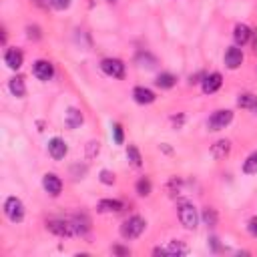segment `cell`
I'll return each instance as SVG.
<instances>
[{"mask_svg":"<svg viewBox=\"0 0 257 257\" xmlns=\"http://www.w3.org/2000/svg\"><path fill=\"white\" fill-rule=\"evenodd\" d=\"M145 227H147V221L139 215H133L120 225V235H122V239H137V237H141Z\"/></svg>","mask_w":257,"mask_h":257,"instance_id":"obj_1","label":"cell"},{"mask_svg":"<svg viewBox=\"0 0 257 257\" xmlns=\"http://www.w3.org/2000/svg\"><path fill=\"white\" fill-rule=\"evenodd\" d=\"M4 213L12 223H20L24 219V205L18 197H8L4 201Z\"/></svg>","mask_w":257,"mask_h":257,"instance_id":"obj_2","label":"cell"},{"mask_svg":"<svg viewBox=\"0 0 257 257\" xmlns=\"http://www.w3.org/2000/svg\"><path fill=\"white\" fill-rule=\"evenodd\" d=\"M46 229L50 233H54L56 237H70V235H74V227H72L70 219H48L46 221Z\"/></svg>","mask_w":257,"mask_h":257,"instance_id":"obj_3","label":"cell"},{"mask_svg":"<svg viewBox=\"0 0 257 257\" xmlns=\"http://www.w3.org/2000/svg\"><path fill=\"white\" fill-rule=\"evenodd\" d=\"M231 120H233V112L227 110V108H221V110H215V112L209 116L207 126H209V131H221V128H225Z\"/></svg>","mask_w":257,"mask_h":257,"instance_id":"obj_4","label":"cell"},{"mask_svg":"<svg viewBox=\"0 0 257 257\" xmlns=\"http://www.w3.org/2000/svg\"><path fill=\"white\" fill-rule=\"evenodd\" d=\"M179 221L185 229H195L197 227V221H199V215H197V209L189 203H183L179 207Z\"/></svg>","mask_w":257,"mask_h":257,"instance_id":"obj_5","label":"cell"},{"mask_svg":"<svg viewBox=\"0 0 257 257\" xmlns=\"http://www.w3.org/2000/svg\"><path fill=\"white\" fill-rule=\"evenodd\" d=\"M100 70H102L104 74L112 76V78H122V76H124V64H122V60H118V58H104V60L100 62Z\"/></svg>","mask_w":257,"mask_h":257,"instance_id":"obj_6","label":"cell"},{"mask_svg":"<svg viewBox=\"0 0 257 257\" xmlns=\"http://www.w3.org/2000/svg\"><path fill=\"white\" fill-rule=\"evenodd\" d=\"M32 72H34V76L38 80H44L46 82V80H50L54 76V66L48 60H36L34 66H32Z\"/></svg>","mask_w":257,"mask_h":257,"instance_id":"obj_7","label":"cell"},{"mask_svg":"<svg viewBox=\"0 0 257 257\" xmlns=\"http://www.w3.org/2000/svg\"><path fill=\"white\" fill-rule=\"evenodd\" d=\"M66 153H68V147H66V143H64L60 137H54V139L48 141V155H50L54 161L64 159Z\"/></svg>","mask_w":257,"mask_h":257,"instance_id":"obj_8","label":"cell"},{"mask_svg":"<svg viewBox=\"0 0 257 257\" xmlns=\"http://www.w3.org/2000/svg\"><path fill=\"white\" fill-rule=\"evenodd\" d=\"M42 187H44V191H46L48 195L58 197L60 191H62V181H60V177H56L54 173H46L44 179H42Z\"/></svg>","mask_w":257,"mask_h":257,"instance_id":"obj_9","label":"cell"},{"mask_svg":"<svg viewBox=\"0 0 257 257\" xmlns=\"http://www.w3.org/2000/svg\"><path fill=\"white\" fill-rule=\"evenodd\" d=\"M223 60H225V66H227V68H231V70L239 68V66H241V62H243V52H241V48H237V46L227 48V50H225Z\"/></svg>","mask_w":257,"mask_h":257,"instance_id":"obj_10","label":"cell"},{"mask_svg":"<svg viewBox=\"0 0 257 257\" xmlns=\"http://www.w3.org/2000/svg\"><path fill=\"white\" fill-rule=\"evenodd\" d=\"M189 249L187 245H183L181 241H171L167 247H157L153 253L155 255H171V257H177V255H185Z\"/></svg>","mask_w":257,"mask_h":257,"instance_id":"obj_11","label":"cell"},{"mask_svg":"<svg viewBox=\"0 0 257 257\" xmlns=\"http://www.w3.org/2000/svg\"><path fill=\"white\" fill-rule=\"evenodd\" d=\"M221 84H223V76H221L219 72H211V74H207V76L201 80V86H203V92H205V94H211V92L219 90Z\"/></svg>","mask_w":257,"mask_h":257,"instance_id":"obj_12","label":"cell"},{"mask_svg":"<svg viewBox=\"0 0 257 257\" xmlns=\"http://www.w3.org/2000/svg\"><path fill=\"white\" fill-rule=\"evenodd\" d=\"M22 60H24V54H22V50H18V48H8L6 54H4V62H6V66L12 68V70H18V68L22 66Z\"/></svg>","mask_w":257,"mask_h":257,"instance_id":"obj_13","label":"cell"},{"mask_svg":"<svg viewBox=\"0 0 257 257\" xmlns=\"http://www.w3.org/2000/svg\"><path fill=\"white\" fill-rule=\"evenodd\" d=\"M70 223L74 227V235H86L90 231V219L86 215H82V213L70 217Z\"/></svg>","mask_w":257,"mask_h":257,"instance_id":"obj_14","label":"cell"},{"mask_svg":"<svg viewBox=\"0 0 257 257\" xmlns=\"http://www.w3.org/2000/svg\"><path fill=\"white\" fill-rule=\"evenodd\" d=\"M133 98L139 102V104H151L155 100V92L147 86H135L133 88Z\"/></svg>","mask_w":257,"mask_h":257,"instance_id":"obj_15","label":"cell"},{"mask_svg":"<svg viewBox=\"0 0 257 257\" xmlns=\"http://www.w3.org/2000/svg\"><path fill=\"white\" fill-rule=\"evenodd\" d=\"M82 120H84V116H82V112H80L78 108L70 106V108L66 110V116H64V124H66L68 128H76V126H80V124H82Z\"/></svg>","mask_w":257,"mask_h":257,"instance_id":"obj_16","label":"cell"},{"mask_svg":"<svg viewBox=\"0 0 257 257\" xmlns=\"http://www.w3.org/2000/svg\"><path fill=\"white\" fill-rule=\"evenodd\" d=\"M122 209H124V205L118 199H102V201H98V211L100 213H118Z\"/></svg>","mask_w":257,"mask_h":257,"instance_id":"obj_17","label":"cell"},{"mask_svg":"<svg viewBox=\"0 0 257 257\" xmlns=\"http://www.w3.org/2000/svg\"><path fill=\"white\" fill-rule=\"evenodd\" d=\"M233 38H235V42H237L239 46L247 44L249 38H251V28H249L247 24H237V26L233 28Z\"/></svg>","mask_w":257,"mask_h":257,"instance_id":"obj_18","label":"cell"},{"mask_svg":"<svg viewBox=\"0 0 257 257\" xmlns=\"http://www.w3.org/2000/svg\"><path fill=\"white\" fill-rule=\"evenodd\" d=\"M229 151H231V143H229L227 139H221V141H217V143L211 147L213 159H225V157L229 155Z\"/></svg>","mask_w":257,"mask_h":257,"instance_id":"obj_19","label":"cell"},{"mask_svg":"<svg viewBox=\"0 0 257 257\" xmlns=\"http://www.w3.org/2000/svg\"><path fill=\"white\" fill-rule=\"evenodd\" d=\"M237 106L257 112V96L251 94V92H243V94H239V98H237Z\"/></svg>","mask_w":257,"mask_h":257,"instance_id":"obj_20","label":"cell"},{"mask_svg":"<svg viewBox=\"0 0 257 257\" xmlns=\"http://www.w3.org/2000/svg\"><path fill=\"white\" fill-rule=\"evenodd\" d=\"M8 88H10V92H12L14 96H18V98H22V96L26 94V84H24V78H22V76H12L10 82H8Z\"/></svg>","mask_w":257,"mask_h":257,"instance_id":"obj_21","label":"cell"},{"mask_svg":"<svg viewBox=\"0 0 257 257\" xmlns=\"http://www.w3.org/2000/svg\"><path fill=\"white\" fill-rule=\"evenodd\" d=\"M175 82H177V78H175L171 72H161V74L157 76V80H155V84H157L159 88H171V86H175Z\"/></svg>","mask_w":257,"mask_h":257,"instance_id":"obj_22","label":"cell"},{"mask_svg":"<svg viewBox=\"0 0 257 257\" xmlns=\"http://www.w3.org/2000/svg\"><path fill=\"white\" fill-rule=\"evenodd\" d=\"M126 159L133 167H141L143 165V157H141V151L135 147V145H128L126 147Z\"/></svg>","mask_w":257,"mask_h":257,"instance_id":"obj_23","label":"cell"},{"mask_svg":"<svg viewBox=\"0 0 257 257\" xmlns=\"http://www.w3.org/2000/svg\"><path fill=\"white\" fill-rule=\"evenodd\" d=\"M243 173H247V175H257V151L251 153V155L245 159V163H243Z\"/></svg>","mask_w":257,"mask_h":257,"instance_id":"obj_24","label":"cell"},{"mask_svg":"<svg viewBox=\"0 0 257 257\" xmlns=\"http://www.w3.org/2000/svg\"><path fill=\"white\" fill-rule=\"evenodd\" d=\"M137 62H139V66L153 68V66L157 64V58H155V56H151L149 52H139V54H137Z\"/></svg>","mask_w":257,"mask_h":257,"instance_id":"obj_25","label":"cell"},{"mask_svg":"<svg viewBox=\"0 0 257 257\" xmlns=\"http://www.w3.org/2000/svg\"><path fill=\"white\" fill-rule=\"evenodd\" d=\"M137 193H139L141 197H147V195L151 193V181H149L147 177H143V179L137 181Z\"/></svg>","mask_w":257,"mask_h":257,"instance_id":"obj_26","label":"cell"},{"mask_svg":"<svg viewBox=\"0 0 257 257\" xmlns=\"http://www.w3.org/2000/svg\"><path fill=\"white\" fill-rule=\"evenodd\" d=\"M112 139H114L116 145H122L124 143V133H122L120 122H112Z\"/></svg>","mask_w":257,"mask_h":257,"instance_id":"obj_27","label":"cell"},{"mask_svg":"<svg viewBox=\"0 0 257 257\" xmlns=\"http://www.w3.org/2000/svg\"><path fill=\"white\" fill-rule=\"evenodd\" d=\"M203 221H205V225L215 227L217 225V213H215V209H205L203 211Z\"/></svg>","mask_w":257,"mask_h":257,"instance_id":"obj_28","label":"cell"},{"mask_svg":"<svg viewBox=\"0 0 257 257\" xmlns=\"http://www.w3.org/2000/svg\"><path fill=\"white\" fill-rule=\"evenodd\" d=\"M98 151H100V143L98 141H88V145H86V157L92 159V157L98 155Z\"/></svg>","mask_w":257,"mask_h":257,"instance_id":"obj_29","label":"cell"},{"mask_svg":"<svg viewBox=\"0 0 257 257\" xmlns=\"http://www.w3.org/2000/svg\"><path fill=\"white\" fill-rule=\"evenodd\" d=\"M98 179H100V183H104V185H112V183H114V173L102 169V171L98 173Z\"/></svg>","mask_w":257,"mask_h":257,"instance_id":"obj_30","label":"cell"},{"mask_svg":"<svg viewBox=\"0 0 257 257\" xmlns=\"http://www.w3.org/2000/svg\"><path fill=\"white\" fill-rule=\"evenodd\" d=\"M26 32H28V38H34V40L40 38V28L38 26H26Z\"/></svg>","mask_w":257,"mask_h":257,"instance_id":"obj_31","label":"cell"},{"mask_svg":"<svg viewBox=\"0 0 257 257\" xmlns=\"http://www.w3.org/2000/svg\"><path fill=\"white\" fill-rule=\"evenodd\" d=\"M50 2H52V6L56 10H66L70 6V0H50Z\"/></svg>","mask_w":257,"mask_h":257,"instance_id":"obj_32","label":"cell"},{"mask_svg":"<svg viewBox=\"0 0 257 257\" xmlns=\"http://www.w3.org/2000/svg\"><path fill=\"white\" fill-rule=\"evenodd\" d=\"M247 227H249V233H251L253 237H257V219H251Z\"/></svg>","mask_w":257,"mask_h":257,"instance_id":"obj_33","label":"cell"},{"mask_svg":"<svg viewBox=\"0 0 257 257\" xmlns=\"http://www.w3.org/2000/svg\"><path fill=\"white\" fill-rule=\"evenodd\" d=\"M112 253H116V255H128L131 251H128V249H124V247H118V245H114V247H112Z\"/></svg>","mask_w":257,"mask_h":257,"instance_id":"obj_34","label":"cell"},{"mask_svg":"<svg viewBox=\"0 0 257 257\" xmlns=\"http://www.w3.org/2000/svg\"><path fill=\"white\" fill-rule=\"evenodd\" d=\"M110 2H112V0H110Z\"/></svg>","mask_w":257,"mask_h":257,"instance_id":"obj_35","label":"cell"}]
</instances>
